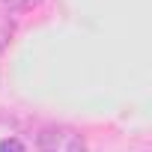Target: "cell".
Wrapping results in <instances>:
<instances>
[{"mask_svg": "<svg viewBox=\"0 0 152 152\" xmlns=\"http://www.w3.org/2000/svg\"><path fill=\"white\" fill-rule=\"evenodd\" d=\"M39 152H87V140L72 125H45L36 134Z\"/></svg>", "mask_w": 152, "mask_h": 152, "instance_id": "1", "label": "cell"}, {"mask_svg": "<svg viewBox=\"0 0 152 152\" xmlns=\"http://www.w3.org/2000/svg\"><path fill=\"white\" fill-rule=\"evenodd\" d=\"M12 33H15V21H12L6 12H0V51H3V48L9 45Z\"/></svg>", "mask_w": 152, "mask_h": 152, "instance_id": "2", "label": "cell"}, {"mask_svg": "<svg viewBox=\"0 0 152 152\" xmlns=\"http://www.w3.org/2000/svg\"><path fill=\"white\" fill-rule=\"evenodd\" d=\"M0 152H27V149L18 137H6V140H0Z\"/></svg>", "mask_w": 152, "mask_h": 152, "instance_id": "3", "label": "cell"}, {"mask_svg": "<svg viewBox=\"0 0 152 152\" xmlns=\"http://www.w3.org/2000/svg\"><path fill=\"white\" fill-rule=\"evenodd\" d=\"M42 0H3V6H9V9H33Z\"/></svg>", "mask_w": 152, "mask_h": 152, "instance_id": "4", "label": "cell"}]
</instances>
